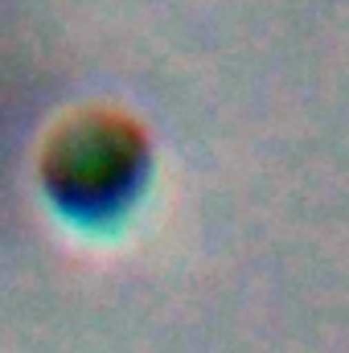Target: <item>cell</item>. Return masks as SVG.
I'll use <instances>...</instances> for the list:
<instances>
[{
  "instance_id": "obj_1",
  "label": "cell",
  "mask_w": 349,
  "mask_h": 353,
  "mask_svg": "<svg viewBox=\"0 0 349 353\" xmlns=\"http://www.w3.org/2000/svg\"><path fill=\"white\" fill-rule=\"evenodd\" d=\"M157 169L152 128L111 99L58 107L33 144V189L41 205L83 239L128 230L157 185Z\"/></svg>"
}]
</instances>
